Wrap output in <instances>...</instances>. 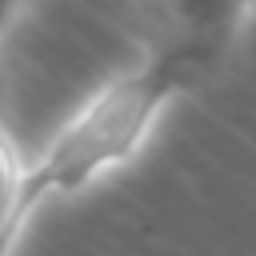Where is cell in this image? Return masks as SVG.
<instances>
[{"mask_svg": "<svg viewBox=\"0 0 256 256\" xmlns=\"http://www.w3.org/2000/svg\"><path fill=\"white\" fill-rule=\"evenodd\" d=\"M256 0H160V48L176 52L204 84L240 44Z\"/></svg>", "mask_w": 256, "mask_h": 256, "instance_id": "cell-2", "label": "cell"}, {"mask_svg": "<svg viewBox=\"0 0 256 256\" xmlns=\"http://www.w3.org/2000/svg\"><path fill=\"white\" fill-rule=\"evenodd\" d=\"M20 8H24V0H0V32L12 24V16H16Z\"/></svg>", "mask_w": 256, "mask_h": 256, "instance_id": "cell-4", "label": "cell"}, {"mask_svg": "<svg viewBox=\"0 0 256 256\" xmlns=\"http://www.w3.org/2000/svg\"><path fill=\"white\" fill-rule=\"evenodd\" d=\"M28 228L24 216V160L16 156L12 140L0 128V256L16 252L20 232Z\"/></svg>", "mask_w": 256, "mask_h": 256, "instance_id": "cell-3", "label": "cell"}, {"mask_svg": "<svg viewBox=\"0 0 256 256\" xmlns=\"http://www.w3.org/2000/svg\"><path fill=\"white\" fill-rule=\"evenodd\" d=\"M188 88H200L188 64L152 44L148 56L108 84H100L40 148L36 160L24 164V216H32L60 196H76L100 176L124 168L144 140L152 136L160 112Z\"/></svg>", "mask_w": 256, "mask_h": 256, "instance_id": "cell-1", "label": "cell"}]
</instances>
